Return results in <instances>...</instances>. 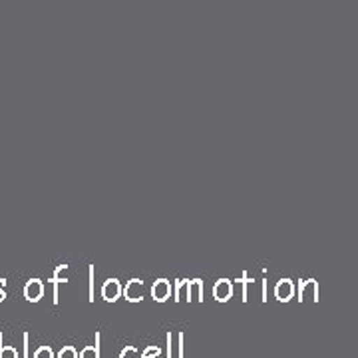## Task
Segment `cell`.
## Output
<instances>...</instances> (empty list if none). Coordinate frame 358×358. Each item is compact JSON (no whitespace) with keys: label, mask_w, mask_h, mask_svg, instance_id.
Instances as JSON below:
<instances>
[{"label":"cell","mask_w":358,"mask_h":358,"mask_svg":"<svg viewBox=\"0 0 358 358\" xmlns=\"http://www.w3.org/2000/svg\"><path fill=\"white\" fill-rule=\"evenodd\" d=\"M4 285H6V279H0V289H4Z\"/></svg>","instance_id":"obj_15"},{"label":"cell","mask_w":358,"mask_h":358,"mask_svg":"<svg viewBox=\"0 0 358 358\" xmlns=\"http://www.w3.org/2000/svg\"><path fill=\"white\" fill-rule=\"evenodd\" d=\"M38 358H50V352H46V350H42L38 355Z\"/></svg>","instance_id":"obj_12"},{"label":"cell","mask_w":358,"mask_h":358,"mask_svg":"<svg viewBox=\"0 0 358 358\" xmlns=\"http://www.w3.org/2000/svg\"><path fill=\"white\" fill-rule=\"evenodd\" d=\"M122 293H124V289H122V282L117 281V279H108V281L103 282L102 296L106 301H115V299H120Z\"/></svg>","instance_id":"obj_3"},{"label":"cell","mask_w":358,"mask_h":358,"mask_svg":"<svg viewBox=\"0 0 358 358\" xmlns=\"http://www.w3.org/2000/svg\"><path fill=\"white\" fill-rule=\"evenodd\" d=\"M42 294H44V282L42 279H30V281L26 282L24 287V296L30 301V303H38L40 299H42Z\"/></svg>","instance_id":"obj_2"},{"label":"cell","mask_w":358,"mask_h":358,"mask_svg":"<svg viewBox=\"0 0 358 358\" xmlns=\"http://www.w3.org/2000/svg\"><path fill=\"white\" fill-rule=\"evenodd\" d=\"M291 293H293V282L289 281V279L279 281V285H277V296H279L281 301H287V299L291 296Z\"/></svg>","instance_id":"obj_7"},{"label":"cell","mask_w":358,"mask_h":358,"mask_svg":"<svg viewBox=\"0 0 358 358\" xmlns=\"http://www.w3.org/2000/svg\"><path fill=\"white\" fill-rule=\"evenodd\" d=\"M4 296H6V293H4V289H0V301H4Z\"/></svg>","instance_id":"obj_14"},{"label":"cell","mask_w":358,"mask_h":358,"mask_svg":"<svg viewBox=\"0 0 358 358\" xmlns=\"http://www.w3.org/2000/svg\"><path fill=\"white\" fill-rule=\"evenodd\" d=\"M94 265H90V301H94V282H96V279H94Z\"/></svg>","instance_id":"obj_9"},{"label":"cell","mask_w":358,"mask_h":358,"mask_svg":"<svg viewBox=\"0 0 358 358\" xmlns=\"http://www.w3.org/2000/svg\"><path fill=\"white\" fill-rule=\"evenodd\" d=\"M203 296V281L201 279H189V291H187V301H201Z\"/></svg>","instance_id":"obj_6"},{"label":"cell","mask_w":358,"mask_h":358,"mask_svg":"<svg viewBox=\"0 0 358 358\" xmlns=\"http://www.w3.org/2000/svg\"><path fill=\"white\" fill-rule=\"evenodd\" d=\"M84 358H94V352H92V350H86V355H84Z\"/></svg>","instance_id":"obj_13"},{"label":"cell","mask_w":358,"mask_h":358,"mask_svg":"<svg viewBox=\"0 0 358 358\" xmlns=\"http://www.w3.org/2000/svg\"><path fill=\"white\" fill-rule=\"evenodd\" d=\"M60 358H74V352H72V350H66V352H62V357Z\"/></svg>","instance_id":"obj_11"},{"label":"cell","mask_w":358,"mask_h":358,"mask_svg":"<svg viewBox=\"0 0 358 358\" xmlns=\"http://www.w3.org/2000/svg\"><path fill=\"white\" fill-rule=\"evenodd\" d=\"M4 358H16V352H14V350H6V352H4Z\"/></svg>","instance_id":"obj_10"},{"label":"cell","mask_w":358,"mask_h":358,"mask_svg":"<svg viewBox=\"0 0 358 358\" xmlns=\"http://www.w3.org/2000/svg\"><path fill=\"white\" fill-rule=\"evenodd\" d=\"M68 265H58V267H56V271H54V275H52L50 277V282H58V285H60V282H66L68 281V279H66V273H68Z\"/></svg>","instance_id":"obj_8"},{"label":"cell","mask_w":358,"mask_h":358,"mask_svg":"<svg viewBox=\"0 0 358 358\" xmlns=\"http://www.w3.org/2000/svg\"><path fill=\"white\" fill-rule=\"evenodd\" d=\"M231 294H233V282L229 279H219L213 287V296L217 301H227Z\"/></svg>","instance_id":"obj_5"},{"label":"cell","mask_w":358,"mask_h":358,"mask_svg":"<svg viewBox=\"0 0 358 358\" xmlns=\"http://www.w3.org/2000/svg\"><path fill=\"white\" fill-rule=\"evenodd\" d=\"M152 294H154L155 301H159V303L167 301L169 294H171V282L167 281V279H157L154 282V287H152Z\"/></svg>","instance_id":"obj_4"},{"label":"cell","mask_w":358,"mask_h":358,"mask_svg":"<svg viewBox=\"0 0 358 358\" xmlns=\"http://www.w3.org/2000/svg\"><path fill=\"white\" fill-rule=\"evenodd\" d=\"M143 294H145V285L141 279H129L128 285L124 287V296L131 301V303H138L143 299Z\"/></svg>","instance_id":"obj_1"}]
</instances>
